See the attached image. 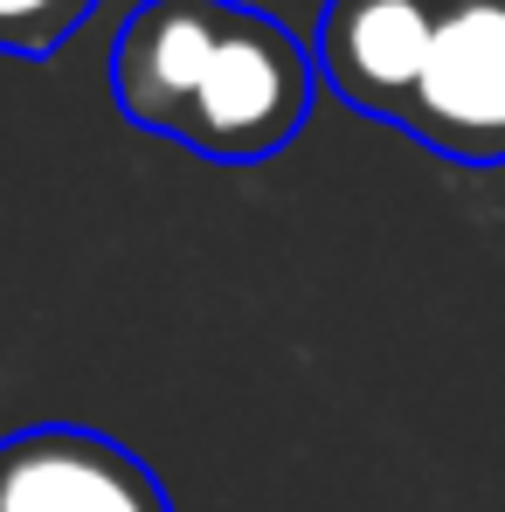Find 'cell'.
<instances>
[{
    "instance_id": "4",
    "label": "cell",
    "mask_w": 505,
    "mask_h": 512,
    "mask_svg": "<svg viewBox=\"0 0 505 512\" xmlns=\"http://www.w3.org/2000/svg\"><path fill=\"white\" fill-rule=\"evenodd\" d=\"M436 7L443 0H326L319 35H312L319 84L360 118L402 125L422 84V63H429Z\"/></svg>"
},
{
    "instance_id": "1",
    "label": "cell",
    "mask_w": 505,
    "mask_h": 512,
    "mask_svg": "<svg viewBox=\"0 0 505 512\" xmlns=\"http://www.w3.org/2000/svg\"><path fill=\"white\" fill-rule=\"evenodd\" d=\"M312 90H319L312 49L277 14L229 0V21L201 63V84L187 90L167 139L201 160H222V167H256L298 139Z\"/></svg>"
},
{
    "instance_id": "2",
    "label": "cell",
    "mask_w": 505,
    "mask_h": 512,
    "mask_svg": "<svg viewBox=\"0 0 505 512\" xmlns=\"http://www.w3.org/2000/svg\"><path fill=\"white\" fill-rule=\"evenodd\" d=\"M443 160L505 167V0H443L402 125Z\"/></svg>"
},
{
    "instance_id": "5",
    "label": "cell",
    "mask_w": 505,
    "mask_h": 512,
    "mask_svg": "<svg viewBox=\"0 0 505 512\" xmlns=\"http://www.w3.org/2000/svg\"><path fill=\"white\" fill-rule=\"evenodd\" d=\"M97 0H0V56H49L90 21Z\"/></svg>"
},
{
    "instance_id": "3",
    "label": "cell",
    "mask_w": 505,
    "mask_h": 512,
    "mask_svg": "<svg viewBox=\"0 0 505 512\" xmlns=\"http://www.w3.org/2000/svg\"><path fill=\"white\" fill-rule=\"evenodd\" d=\"M0 512H173V499L118 436L35 423L0 443Z\"/></svg>"
}]
</instances>
